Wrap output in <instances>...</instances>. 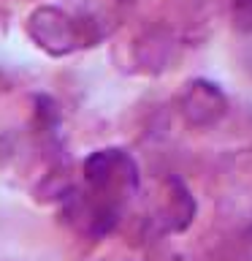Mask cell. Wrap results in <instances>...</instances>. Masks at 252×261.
<instances>
[{
  "instance_id": "obj_2",
  "label": "cell",
  "mask_w": 252,
  "mask_h": 261,
  "mask_svg": "<svg viewBox=\"0 0 252 261\" xmlns=\"http://www.w3.org/2000/svg\"><path fill=\"white\" fill-rule=\"evenodd\" d=\"M84 177L98 191H106V188H111L117 182H128L133 188L136 185V166L119 150H101V152H92L84 161Z\"/></svg>"
},
{
  "instance_id": "obj_1",
  "label": "cell",
  "mask_w": 252,
  "mask_h": 261,
  "mask_svg": "<svg viewBox=\"0 0 252 261\" xmlns=\"http://www.w3.org/2000/svg\"><path fill=\"white\" fill-rule=\"evenodd\" d=\"M27 33L44 52L60 57L79 46L76 24L65 11L54 6H41L27 16Z\"/></svg>"
},
{
  "instance_id": "obj_4",
  "label": "cell",
  "mask_w": 252,
  "mask_h": 261,
  "mask_svg": "<svg viewBox=\"0 0 252 261\" xmlns=\"http://www.w3.org/2000/svg\"><path fill=\"white\" fill-rule=\"evenodd\" d=\"M233 22L241 33H252V0H233Z\"/></svg>"
},
{
  "instance_id": "obj_3",
  "label": "cell",
  "mask_w": 252,
  "mask_h": 261,
  "mask_svg": "<svg viewBox=\"0 0 252 261\" xmlns=\"http://www.w3.org/2000/svg\"><path fill=\"white\" fill-rule=\"evenodd\" d=\"M182 109H184V117L193 125H211L223 114L225 98L209 82H193L182 95Z\"/></svg>"
}]
</instances>
